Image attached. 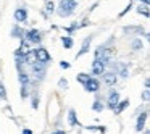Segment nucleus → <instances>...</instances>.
Returning a JSON list of instances; mask_svg holds the SVG:
<instances>
[{
    "label": "nucleus",
    "mask_w": 150,
    "mask_h": 134,
    "mask_svg": "<svg viewBox=\"0 0 150 134\" xmlns=\"http://www.w3.org/2000/svg\"><path fill=\"white\" fill-rule=\"evenodd\" d=\"M34 52H36V58H37V62H40V63H49V62H52V55L49 53V50L45 49V47H37V49H34Z\"/></svg>",
    "instance_id": "nucleus-3"
},
{
    "label": "nucleus",
    "mask_w": 150,
    "mask_h": 134,
    "mask_svg": "<svg viewBox=\"0 0 150 134\" xmlns=\"http://www.w3.org/2000/svg\"><path fill=\"white\" fill-rule=\"evenodd\" d=\"M147 116H149V111L147 110H144L142 113L137 116V121H136V131L137 133H142V129H144V126H145V120H147Z\"/></svg>",
    "instance_id": "nucleus-11"
},
{
    "label": "nucleus",
    "mask_w": 150,
    "mask_h": 134,
    "mask_svg": "<svg viewBox=\"0 0 150 134\" xmlns=\"http://www.w3.org/2000/svg\"><path fill=\"white\" fill-rule=\"evenodd\" d=\"M45 2H47V0H45Z\"/></svg>",
    "instance_id": "nucleus-36"
},
{
    "label": "nucleus",
    "mask_w": 150,
    "mask_h": 134,
    "mask_svg": "<svg viewBox=\"0 0 150 134\" xmlns=\"http://www.w3.org/2000/svg\"><path fill=\"white\" fill-rule=\"evenodd\" d=\"M68 123H69V126H73V128L81 126V123L78 121V116H76V111L73 110V108H69V111H68Z\"/></svg>",
    "instance_id": "nucleus-12"
},
{
    "label": "nucleus",
    "mask_w": 150,
    "mask_h": 134,
    "mask_svg": "<svg viewBox=\"0 0 150 134\" xmlns=\"http://www.w3.org/2000/svg\"><path fill=\"white\" fill-rule=\"evenodd\" d=\"M18 81L20 84H29V74L24 69H18Z\"/></svg>",
    "instance_id": "nucleus-16"
},
{
    "label": "nucleus",
    "mask_w": 150,
    "mask_h": 134,
    "mask_svg": "<svg viewBox=\"0 0 150 134\" xmlns=\"http://www.w3.org/2000/svg\"><path fill=\"white\" fill-rule=\"evenodd\" d=\"M45 10H47V13H49V15L55 13V4H53L52 0H47V4H45Z\"/></svg>",
    "instance_id": "nucleus-22"
},
{
    "label": "nucleus",
    "mask_w": 150,
    "mask_h": 134,
    "mask_svg": "<svg viewBox=\"0 0 150 134\" xmlns=\"http://www.w3.org/2000/svg\"><path fill=\"white\" fill-rule=\"evenodd\" d=\"M76 7H78V2L76 0H60V5H58V16L62 18H68L74 13Z\"/></svg>",
    "instance_id": "nucleus-1"
},
{
    "label": "nucleus",
    "mask_w": 150,
    "mask_h": 134,
    "mask_svg": "<svg viewBox=\"0 0 150 134\" xmlns=\"http://www.w3.org/2000/svg\"><path fill=\"white\" fill-rule=\"evenodd\" d=\"M33 108L34 110L39 108V97H37V95H33Z\"/></svg>",
    "instance_id": "nucleus-27"
},
{
    "label": "nucleus",
    "mask_w": 150,
    "mask_h": 134,
    "mask_svg": "<svg viewBox=\"0 0 150 134\" xmlns=\"http://www.w3.org/2000/svg\"><path fill=\"white\" fill-rule=\"evenodd\" d=\"M129 10H132V0H129V4L126 5V8H124V10L121 11V13L118 15V16H120V18H123V16H124V15H126V13H127V11H129Z\"/></svg>",
    "instance_id": "nucleus-24"
},
{
    "label": "nucleus",
    "mask_w": 150,
    "mask_h": 134,
    "mask_svg": "<svg viewBox=\"0 0 150 134\" xmlns=\"http://www.w3.org/2000/svg\"><path fill=\"white\" fill-rule=\"evenodd\" d=\"M136 11H137L139 15H144L145 18H149V16H150V13H149V5H145V4H144V5L140 4L139 7L136 8Z\"/></svg>",
    "instance_id": "nucleus-18"
},
{
    "label": "nucleus",
    "mask_w": 150,
    "mask_h": 134,
    "mask_svg": "<svg viewBox=\"0 0 150 134\" xmlns=\"http://www.w3.org/2000/svg\"><path fill=\"white\" fill-rule=\"evenodd\" d=\"M21 134H33V131H31V129H26V128H24L23 133H21Z\"/></svg>",
    "instance_id": "nucleus-32"
},
{
    "label": "nucleus",
    "mask_w": 150,
    "mask_h": 134,
    "mask_svg": "<svg viewBox=\"0 0 150 134\" xmlns=\"http://www.w3.org/2000/svg\"><path fill=\"white\" fill-rule=\"evenodd\" d=\"M149 86H150V81H149V79H145V89H149Z\"/></svg>",
    "instance_id": "nucleus-35"
},
{
    "label": "nucleus",
    "mask_w": 150,
    "mask_h": 134,
    "mask_svg": "<svg viewBox=\"0 0 150 134\" xmlns=\"http://www.w3.org/2000/svg\"><path fill=\"white\" fill-rule=\"evenodd\" d=\"M23 60H24V65H33V63H36L37 58H36V52H34V49H31L29 52L23 57Z\"/></svg>",
    "instance_id": "nucleus-13"
},
{
    "label": "nucleus",
    "mask_w": 150,
    "mask_h": 134,
    "mask_svg": "<svg viewBox=\"0 0 150 134\" xmlns=\"http://www.w3.org/2000/svg\"><path fill=\"white\" fill-rule=\"evenodd\" d=\"M29 44H40L42 40V33L39 29H29V31H24V37Z\"/></svg>",
    "instance_id": "nucleus-2"
},
{
    "label": "nucleus",
    "mask_w": 150,
    "mask_h": 134,
    "mask_svg": "<svg viewBox=\"0 0 150 134\" xmlns=\"http://www.w3.org/2000/svg\"><path fill=\"white\" fill-rule=\"evenodd\" d=\"M84 89L87 92H91V94H97V92L100 91V81H98L97 78H94V76H91V78L86 81Z\"/></svg>",
    "instance_id": "nucleus-4"
},
{
    "label": "nucleus",
    "mask_w": 150,
    "mask_h": 134,
    "mask_svg": "<svg viewBox=\"0 0 150 134\" xmlns=\"http://www.w3.org/2000/svg\"><path fill=\"white\" fill-rule=\"evenodd\" d=\"M13 16H15V21H16V23H26L28 21V10L24 7H18L16 10H15Z\"/></svg>",
    "instance_id": "nucleus-7"
},
{
    "label": "nucleus",
    "mask_w": 150,
    "mask_h": 134,
    "mask_svg": "<svg viewBox=\"0 0 150 134\" xmlns=\"http://www.w3.org/2000/svg\"><path fill=\"white\" fill-rule=\"evenodd\" d=\"M60 68H63V69H69V68H71V65H69L68 62H60Z\"/></svg>",
    "instance_id": "nucleus-30"
},
{
    "label": "nucleus",
    "mask_w": 150,
    "mask_h": 134,
    "mask_svg": "<svg viewBox=\"0 0 150 134\" xmlns=\"http://www.w3.org/2000/svg\"><path fill=\"white\" fill-rule=\"evenodd\" d=\"M28 86L29 84H21V99H26L28 95H29V91H28Z\"/></svg>",
    "instance_id": "nucleus-23"
},
{
    "label": "nucleus",
    "mask_w": 150,
    "mask_h": 134,
    "mask_svg": "<svg viewBox=\"0 0 150 134\" xmlns=\"http://www.w3.org/2000/svg\"><path fill=\"white\" fill-rule=\"evenodd\" d=\"M0 99L2 100H7V89H5V86L0 82Z\"/></svg>",
    "instance_id": "nucleus-25"
},
{
    "label": "nucleus",
    "mask_w": 150,
    "mask_h": 134,
    "mask_svg": "<svg viewBox=\"0 0 150 134\" xmlns=\"http://www.w3.org/2000/svg\"><path fill=\"white\" fill-rule=\"evenodd\" d=\"M127 107H129V99H126V100H120V102H118V105L115 107L113 111H115L116 115H120V113H123V111L126 110Z\"/></svg>",
    "instance_id": "nucleus-14"
},
{
    "label": "nucleus",
    "mask_w": 150,
    "mask_h": 134,
    "mask_svg": "<svg viewBox=\"0 0 150 134\" xmlns=\"http://www.w3.org/2000/svg\"><path fill=\"white\" fill-rule=\"evenodd\" d=\"M131 49H132L134 52H139V50H142V49H144L142 40H140V39H134L132 42H131Z\"/></svg>",
    "instance_id": "nucleus-20"
},
{
    "label": "nucleus",
    "mask_w": 150,
    "mask_h": 134,
    "mask_svg": "<svg viewBox=\"0 0 150 134\" xmlns=\"http://www.w3.org/2000/svg\"><path fill=\"white\" fill-rule=\"evenodd\" d=\"M118 73H115V71H103V74H102V78H103V82L108 86V87H111V86H115L116 84V81H118Z\"/></svg>",
    "instance_id": "nucleus-6"
},
{
    "label": "nucleus",
    "mask_w": 150,
    "mask_h": 134,
    "mask_svg": "<svg viewBox=\"0 0 150 134\" xmlns=\"http://www.w3.org/2000/svg\"><path fill=\"white\" fill-rule=\"evenodd\" d=\"M58 86H60L62 89H66V87H68V81H66V79H60V81H58Z\"/></svg>",
    "instance_id": "nucleus-29"
},
{
    "label": "nucleus",
    "mask_w": 150,
    "mask_h": 134,
    "mask_svg": "<svg viewBox=\"0 0 150 134\" xmlns=\"http://www.w3.org/2000/svg\"><path fill=\"white\" fill-rule=\"evenodd\" d=\"M62 44H63V47L68 50V49H73V45H74V40H73L71 36H63V37H62Z\"/></svg>",
    "instance_id": "nucleus-17"
},
{
    "label": "nucleus",
    "mask_w": 150,
    "mask_h": 134,
    "mask_svg": "<svg viewBox=\"0 0 150 134\" xmlns=\"http://www.w3.org/2000/svg\"><path fill=\"white\" fill-rule=\"evenodd\" d=\"M52 134H66V131H53Z\"/></svg>",
    "instance_id": "nucleus-33"
},
{
    "label": "nucleus",
    "mask_w": 150,
    "mask_h": 134,
    "mask_svg": "<svg viewBox=\"0 0 150 134\" xmlns=\"http://www.w3.org/2000/svg\"><path fill=\"white\" fill-rule=\"evenodd\" d=\"M118 102H120V92H118V91H111L110 95H108L107 107L110 108V110H115V107L118 105Z\"/></svg>",
    "instance_id": "nucleus-9"
},
{
    "label": "nucleus",
    "mask_w": 150,
    "mask_h": 134,
    "mask_svg": "<svg viewBox=\"0 0 150 134\" xmlns=\"http://www.w3.org/2000/svg\"><path fill=\"white\" fill-rule=\"evenodd\" d=\"M92 108H94L95 111H102V110H103V105L100 104V100H95L94 105H92Z\"/></svg>",
    "instance_id": "nucleus-26"
},
{
    "label": "nucleus",
    "mask_w": 150,
    "mask_h": 134,
    "mask_svg": "<svg viewBox=\"0 0 150 134\" xmlns=\"http://www.w3.org/2000/svg\"><path fill=\"white\" fill-rule=\"evenodd\" d=\"M121 76H123V78H127V69H126V66H123V69H121Z\"/></svg>",
    "instance_id": "nucleus-31"
},
{
    "label": "nucleus",
    "mask_w": 150,
    "mask_h": 134,
    "mask_svg": "<svg viewBox=\"0 0 150 134\" xmlns=\"http://www.w3.org/2000/svg\"><path fill=\"white\" fill-rule=\"evenodd\" d=\"M142 99H144V102H149V99H150V92H149V89H145V91L142 92Z\"/></svg>",
    "instance_id": "nucleus-28"
},
{
    "label": "nucleus",
    "mask_w": 150,
    "mask_h": 134,
    "mask_svg": "<svg viewBox=\"0 0 150 134\" xmlns=\"http://www.w3.org/2000/svg\"><path fill=\"white\" fill-rule=\"evenodd\" d=\"M31 66H33L34 76H36L37 79H44V76H45V63L36 62V63H33Z\"/></svg>",
    "instance_id": "nucleus-5"
},
{
    "label": "nucleus",
    "mask_w": 150,
    "mask_h": 134,
    "mask_svg": "<svg viewBox=\"0 0 150 134\" xmlns=\"http://www.w3.org/2000/svg\"><path fill=\"white\" fill-rule=\"evenodd\" d=\"M11 37L23 39V37H24V29H23L21 26H18V24H15V26L11 28Z\"/></svg>",
    "instance_id": "nucleus-15"
},
{
    "label": "nucleus",
    "mask_w": 150,
    "mask_h": 134,
    "mask_svg": "<svg viewBox=\"0 0 150 134\" xmlns=\"http://www.w3.org/2000/svg\"><path fill=\"white\" fill-rule=\"evenodd\" d=\"M89 78H91V74H87V73H79V74L76 76V81H78L79 84L84 86V84H86V81H87Z\"/></svg>",
    "instance_id": "nucleus-21"
},
{
    "label": "nucleus",
    "mask_w": 150,
    "mask_h": 134,
    "mask_svg": "<svg viewBox=\"0 0 150 134\" xmlns=\"http://www.w3.org/2000/svg\"><path fill=\"white\" fill-rule=\"evenodd\" d=\"M137 2H140V4H145V5H149V0H137Z\"/></svg>",
    "instance_id": "nucleus-34"
},
{
    "label": "nucleus",
    "mask_w": 150,
    "mask_h": 134,
    "mask_svg": "<svg viewBox=\"0 0 150 134\" xmlns=\"http://www.w3.org/2000/svg\"><path fill=\"white\" fill-rule=\"evenodd\" d=\"M95 58H102L103 55H108V52H107V47L105 45H98L97 49H95Z\"/></svg>",
    "instance_id": "nucleus-19"
},
{
    "label": "nucleus",
    "mask_w": 150,
    "mask_h": 134,
    "mask_svg": "<svg viewBox=\"0 0 150 134\" xmlns=\"http://www.w3.org/2000/svg\"><path fill=\"white\" fill-rule=\"evenodd\" d=\"M91 42H92V36H87L84 40H82V45H81V50H78V53H76V58H79V57L86 55V53L91 50Z\"/></svg>",
    "instance_id": "nucleus-10"
},
{
    "label": "nucleus",
    "mask_w": 150,
    "mask_h": 134,
    "mask_svg": "<svg viewBox=\"0 0 150 134\" xmlns=\"http://www.w3.org/2000/svg\"><path fill=\"white\" fill-rule=\"evenodd\" d=\"M31 50V44L28 42L26 39H21L20 42V47H18L16 50H15V57H24L28 52Z\"/></svg>",
    "instance_id": "nucleus-8"
}]
</instances>
